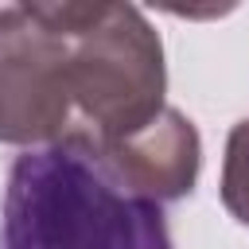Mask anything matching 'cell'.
<instances>
[{"label": "cell", "instance_id": "2", "mask_svg": "<svg viewBox=\"0 0 249 249\" xmlns=\"http://www.w3.org/2000/svg\"><path fill=\"white\" fill-rule=\"evenodd\" d=\"M70 35L74 132L113 144L163 109V47L132 4H58Z\"/></svg>", "mask_w": 249, "mask_h": 249}, {"label": "cell", "instance_id": "5", "mask_svg": "<svg viewBox=\"0 0 249 249\" xmlns=\"http://www.w3.org/2000/svg\"><path fill=\"white\" fill-rule=\"evenodd\" d=\"M222 206L249 226V121H237L226 140V163H222Z\"/></svg>", "mask_w": 249, "mask_h": 249}, {"label": "cell", "instance_id": "3", "mask_svg": "<svg viewBox=\"0 0 249 249\" xmlns=\"http://www.w3.org/2000/svg\"><path fill=\"white\" fill-rule=\"evenodd\" d=\"M78 128L58 4H0V140L43 148Z\"/></svg>", "mask_w": 249, "mask_h": 249}, {"label": "cell", "instance_id": "1", "mask_svg": "<svg viewBox=\"0 0 249 249\" xmlns=\"http://www.w3.org/2000/svg\"><path fill=\"white\" fill-rule=\"evenodd\" d=\"M0 249H171L163 202L140 195L89 132L16 156Z\"/></svg>", "mask_w": 249, "mask_h": 249}, {"label": "cell", "instance_id": "4", "mask_svg": "<svg viewBox=\"0 0 249 249\" xmlns=\"http://www.w3.org/2000/svg\"><path fill=\"white\" fill-rule=\"evenodd\" d=\"M117 171L148 198L167 202L195 187L198 175V132L179 109H160L144 128L124 140L101 144Z\"/></svg>", "mask_w": 249, "mask_h": 249}]
</instances>
